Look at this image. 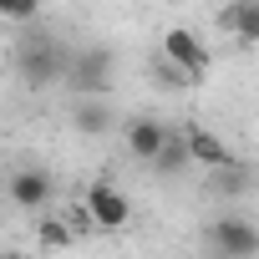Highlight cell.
<instances>
[{
  "mask_svg": "<svg viewBox=\"0 0 259 259\" xmlns=\"http://www.w3.org/2000/svg\"><path fill=\"white\" fill-rule=\"evenodd\" d=\"M6 188H11V203L16 208H46L56 198V178L46 168H16Z\"/></svg>",
  "mask_w": 259,
  "mask_h": 259,
  "instance_id": "8992f818",
  "label": "cell"
},
{
  "mask_svg": "<svg viewBox=\"0 0 259 259\" xmlns=\"http://www.w3.org/2000/svg\"><path fill=\"white\" fill-rule=\"evenodd\" d=\"M81 213H87V224H92V229H107V234H117V229L133 224V203H127V193H122V188H112V183H92V188H87Z\"/></svg>",
  "mask_w": 259,
  "mask_h": 259,
  "instance_id": "277c9868",
  "label": "cell"
},
{
  "mask_svg": "<svg viewBox=\"0 0 259 259\" xmlns=\"http://www.w3.org/2000/svg\"><path fill=\"white\" fill-rule=\"evenodd\" d=\"M183 148H188V163H203V168H224V163H234V153L224 148V138L208 133V127H183Z\"/></svg>",
  "mask_w": 259,
  "mask_h": 259,
  "instance_id": "52a82bcc",
  "label": "cell"
},
{
  "mask_svg": "<svg viewBox=\"0 0 259 259\" xmlns=\"http://www.w3.org/2000/svg\"><path fill=\"white\" fill-rule=\"evenodd\" d=\"M76 97H102L107 81H112V51L107 46H87V51H71L66 61V76H61Z\"/></svg>",
  "mask_w": 259,
  "mask_h": 259,
  "instance_id": "7a4b0ae2",
  "label": "cell"
},
{
  "mask_svg": "<svg viewBox=\"0 0 259 259\" xmlns=\"http://www.w3.org/2000/svg\"><path fill=\"white\" fill-rule=\"evenodd\" d=\"M163 61H168V66H178L188 81L208 71V51H203V41H198L188 26H173V31L163 36Z\"/></svg>",
  "mask_w": 259,
  "mask_h": 259,
  "instance_id": "5b68a950",
  "label": "cell"
},
{
  "mask_svg": "<svg viewBox=\"0 0 259 259\" xmlns=\"http://www.w3.org/2000/svg\"><path fill=\"white\" fill-rule=\"evenodd\" d=\"M16 76L26 81V87H56L61 76H66V61H71V46L66 41H56V36H46V31H31V36H21L16 41Z\"/></svg>",
  "mask_w": 259,
  "mask_h": 259,
  "instance_id": "6da1fadb",
  "label": "cell"
},
{
  "mask_svg": "<svg viewBox=\"0 0 259 259\" xmlns=\"http://www.w3.org/2000/svg\"><path fill=\"white\" fill-rule=\"evenodd\" d=\"M163 143H168V127L158 117H133L127 122V153H133L138 163H153Z\"/></svg>",
  "mask_w": 259,
  "mask_h": 259,
  "instance_id": "ba28073f",
  "label": "cell"
},
{
  "mask_svg": "<svg viewBox=\"0 0 259 259\" xmlns=\"http://www.w3.org/2000/svg\"><path fill=\"white\" fill-rule=\"evenodd\" d=\"M6 259H26V254H6Z\"/></svg>",
  "mask_w": 259,
  "mask_h": 259,
  "instance_id": "2e32d148",
  "label": "cell"
},
{
  "mask_svg": "<svg viewBox=\"0 0 259 259\" xmlns=\"http://www.w3.org/2000/svg\"><path fill=\"white\" fill-rule=\"evenodd\" d=\"M158 81H163V87H188V76H183L178 66H168V61L158 66Z\"/></svg>",
  "mask_w": 259,
  "mask_h": 259,
  "instance_id": "9a60e30c",
  "label": "cell"
},
{
  "mask_svg": "<svg viewBox=\"0 0 259 259\" xmlns=\"http://www.w3.org/2000/svg\"><path fill=\"white\" fill-rule=\"evenodd\" d=\"M36 16H41V0H0V21L26 26V21H36Z\"/></svg>",
  "mask_w": 259,
  "mask_h": 259,
  "instance_id": "4fadbf2b",
  "label": "cell"
},
{
  "mask_svg": "<svg viewBox=\"0 0 259 259\" xmlns=\"http://www.w3.org/2000/svg\"><path fill=\"white\" fill-rule=\"evenodd\" d=\"M71 127L81 138H102L107 127H112V107L102 102V97H81L76 107H71Z\"/></svg>",
  "mask_w": 259,
  "mask_h": 259,
  "instance_id": "30bf717a",
  "label": "cell"
},
{
  "mask_svg": "<svg viewBox=\"0 0 259 259\" xmlns=\"http://www.w3.org/2000/svg\"><path fill=\"white\" fill-rule=\"evenodd\" d=\"M71 239H76V229H71L66 219H46V224H41V244H46V249H66Z\"/></svg>",
  "mask_w": 259,
  "mask_h": 259,
  "instance_id": "5bb4252c",
  "label": "cell"
},
{
  "mask_svg": "<svg viewBox=\"0 0 259 259\" xmlns=\"http://www.w3.org/2000/svg\"><path fill=\"white\" fill-rule=\"evenodd\" d=\"M213 193H224V198H239L244 188H249V168L244 163H224V168H213V183H208Z\"/></svg>",
  "mask_w": 259,
  "mask_h": 259,
  "instance_id": "7c38bea8",
  "label": "cell"
},
{
  "mask_svg": "<svg viewBox=\"0 0 259 259\" xmlns=\"http://www.w3.org/2000/svg\"><path fill=\"white\" fill-rule=\"evenodd\" d=\"M183 168H188V148H183V133H173V127H168V143L158 148V158H153V173L173 178V173H183Z\"/></svg>",
  "mask_w": 259,
  "mask_h": 259,
  "instance_id": "8fae6325",
  "label": "cell"
},
{
  "mask_svg": "<svg viewBox=\"0 0 259 259\" xmlns=\"http://www.w3.org/2000/svg\"><path fill=\"white\" fill-rule=\"evenodd\" d=\"M219 26H224L234 41L254 46V41H259V0H234V6H224V11H219Z\"/></svg>",
  "mask_w": 259,
  "mask_h": 259,
  "instance_id": "9c48e42d",
  "label": "cell"
},
{
  "mask_svg": "<svg viewBox=\"0 0 259 259\" xmlns=\"http://www.w3.org/2000/svg\"><path fill=\"white\" fill-rule=\"evenodd\" d=\"M208 249L219 259H259V229L239 213H224L208 224Z\"/></svg>",
  "mask_w": 259,
  "mask_h": 259,
  "instance_id": "3957f363",
  "label": "cell"
}]
</instances>
